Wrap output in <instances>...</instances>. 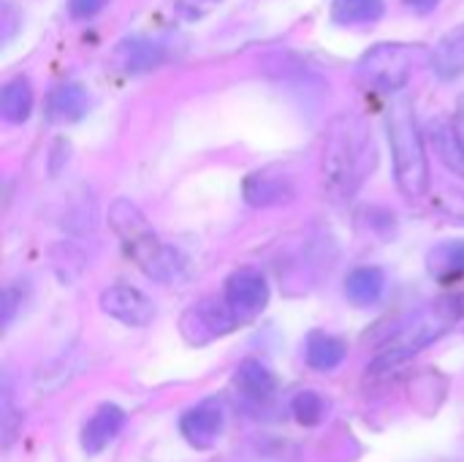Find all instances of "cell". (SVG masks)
I'll return each mask as SVG.
<instances>
[{"instance_id": "cell-13", "label": "cell", "mask_w": 464, "mask_h": 462, "mask_svg": "<svg viewBox=\"0 0 464 462\" xmlns=\"http://www.w3.org/2000/svg\"><path fill=\"white\" fill-rule=\"evenodd\" d=\"M166 60V46L158 38L130 35L117 46V63L125 74H147Z\"/></svg>"}, {"instance_id": "cell-1", "label": "cell", "mask_w": 464, "mask_h": 462, "mask_svg": "<svg viewBox=\"0 0 464 462\" xmlns=\"http://www.w3.org/2000/svg\"><path fill=\"white\" fill-rule=\"evenodd\" d=\"M375 163H378V150L367 123L356 114L334 117L326 131L324 155H321L326 193L334 202L353 199L356 191L370 177V172L375 169Z\"/></svg>"}, {"instance_id": "cell-26", "label": "cell", "mask_w": 464, "mask_h": 462, "mask_svg": "<svg viewBox=\"0 0 464 462\" xmlns=\"http://www.w3.org/2000/svg\"><path fill=\"white\" fill-rule=\"evenodd\" d=\"M16 14H14V5L11 3H3V44L11 41L14 30H16Z\"/></svg>"}, {"instance_id": "cell-8", "label": "cell", "mask_w": 464, "mask_h": 462, "mask_svg": "<svg viewBox=\"0 0 464 462\" xmlns=\"http://www.w3.org/2000/svg\"><path fill=\"white\" fill-rule=\"evenodd\" d=\"M226 425V414H223V403L209 398L193 408H188L179 419V433L182 438L196 447V449H212L215 441L220 438Z\"/></svg>"}, {"instance_id": "cell-23", "label": "cell", "mask_w": 464, "mask_h": 462, "mask_svg": "<svg viewBox=\"0 0 464 462\" xmlns=\"http://www.w3.org/2000/svg\"><path fill=\"white\" fill-rule=\"evenodd\" d=\"M435 207L440 212H446L449 218L464 223V193L462 191H443L440 196H435Z\"/></svg>"}, {"instance_id": "cell-10", "label": "cell", "mask_w": 464, "mask_h": 462, "mask_svg": "<svg viewBox=\"0 0 464 462\" xmlns=\"http://www.w3.org/2000/svg\"><path fill=\"white\" fill-rule=\"evenodd\" d=\"M242 193L250 207H280L294 202L296 188L288 174H280L275 169H261L245 177Z\"/></svg>"}, {"instance_id": "cell-5", "label": "cell", "mask_w": 464, "mask_h": 462, "mask_svg": "<svg viewBox=\"0 0 464 462\" xmlns=\"http://www.w3.org/2000/svg\"><path fill=\"white\" fill-rule=\"evenodd\" d=\"M421 57L424 49L413 44H397V41L375 44L356 63V82L367 93H378V95L402 93Z\"/></svg>"}, {"instance_id": "cell-21", "label": "cell", "mask_w": 464, "mask_h": 462, "mask_svg": "<svg viewBox=\"0 0 464 462\" xmlns=\"http://www.w3.org/2000/svg\"><path fill=\"white\" fill-rule=\"evenodd\" d=\"M383 0H334L332 19L337 25H372L383 16Z\"/></svg>"}, {"instance_id": "cell-6", "label": "cell", "mask_w": 464, "mask_h": 462, "mask_svg": "<svg viewBox=\"0 0 464 462\" xmlns=\"http://www.w3.org/2000/svg\"><path fill=\"white\" fill-rule=\"evenodd\" d=\"M226 302L239 321L256 319L269 305V280L256 267H242L226 280Z\"/></svg>"}, {"instance_id": "cell-20", "label": "cell", "mask_w": 464, "mask_h": 462, "mask_svg": "<svg viewBox=\"0 0 464 462\" xmlns=\"http://www.w3.org/2000/svg\"><path fill=\"white\" fill-rule=\"evenodd\" d=\"M304 357H307V365L313 370L329 373V370H334V368H340L345 362L348 346H345L343 338H334V335H326V332H313L307 338Z\"/></svg>"}, {"instance_id": "cell-22", "label": "cell", "mask_w": 464, "mask_h": 462, "mask_svg": "<svg viewBox=\"0 0 464 462\" xmlns=\"http://www.w3.org/2000/svg\"><path fill=\"white\" fill-rule=\"evenodd\" d=\"M291 411H294V417H296L299 425L315 428L326 417V400L318 392H299L294 398V403H291Z\"/></svg>"}, {"instance_id": "cell-2", "label": "cell", "mask_w": 464, "mask_h": 462, "mask_svg": "<svg viewBox=\"0 0 464 462\" xmlns=\"http://www.w3.org/2000/svg\"><path fill=\"white\" fill-rule=\"evenodd\" d=\"M464 319V294H451V297H440L424 308H419L416 313H411L386 340V346L381 349V354L372 362L375 373L392 370L405 365L411 357L421 354L427 346H432L435 340H440L443 335H449L459 321Z\"/></svg>"}, {"instance_id": "cell-28", "label": "cell", "mask_w": 464, "mask_h": 462, "mask_svg": "<svg viewBox=\"0 0 464 462\" xmlns=\"http://www.w3.org/2000/svg\"><path fill=\"white\" fill-rule=\"evenodd\" d=\"M454 123H457V128L462 131L464 136V95H459V101H457V117H454Z\"/></svg>"}, {"instance_id": "cell-15", "label": "cell", "mask_w": 464, "mask_h": 462, "mask_svg": "<svg viewBox=\"0 0 464 462\" xmlns=\"http://www.w3.org/2000/svg\"><path fill=\"white\" fill-rule=\"evenodd\" d=\"M90 106L87 90L76 82H65L60 87H54L46 98V117L52 123H76L84 117Z\"/></svg>"}, {"instance_id": "cell-3", "label": "cell", "mask_w": 464, "mask_h": 462, "mask_svg": "<svg viewBox=\"0 0 464 462\" xmlns=\"http://www.w3.org/2000/svg\"><path fill=\"white\" fill-rule=\"evenodd\" d=\"M109 226L120 237L125 253L147 278L158 283H174L185 275V259L155 234V229L133 202L117 199L109 207Z\"/></svg>"}, {"instance_id": "cell-4", "label": "cell", "mask_w": 464, "mask_h": 462, "mask_svg": "<svg viewBox=\"0 0 464 462\" xmlns=\"http://www.w3.org/2000/svg\"><path fill=\"white\" fill-rule=\"evenodd\" d=\"M386 131L400 191L408 199H421L430 191V161L416 125L413 101L405 93H394V101L386 114Z\"/></svg>"}, {"instance_id": "cell-19", "label": "cell", "mask_w": 464, "mask_h": 462, "mask_svg": "<svg viewBox=\"0 0 464 462\" xmlns=\"http://www.w3.org/2000/svg\"><path fill=\"white\" fill-rule=\"evenodd\" d=\"M427 270L440 283L464 278V240H446L427 253Z\"/></svg>"}, {"instance_id": "cell-11", "label": "cell", "mask_w": 464, "mask_h": 462, "mask_svg": "<svg viewBox=\"0 0 464 462\" xmlns=\"http://www.w3.org/2000/svg\"><path fill=\"white\" fill-rule=\"evenodd\" d=\"M125 411L114 403H103L87 422H84V430H82V449L87 455H98L103 452L125 428Z\"/></svg>"}, {"instance_id": "cell-18", "label": "cell", "mask_w": 464, "mask_h": 462, "mask_svg": "<svg viewBox=\"0 0 464 462\" xmlns=\"http://www.w3.org/2000/svg\"><path fill=\"white\" fill-rule=\"evenodd\" d=\"M33 84L27 76H11L5 84H3V93H0V114L5 123L11 125H22L30 114H33Z\"/></svg>"}, {"instance_id": "cell-7", "label": "cell", "mask_w": 464, "mask_h": 462, "mask_svg": "<svg viewBox=\"0 0 464 462\" xmlns=\"http://www.w3.org/2000/svg\"><path fill=\"white\" fill-rule=\"evenodd\" d=\"M237 324H242L234 310L228 308L226 297L218 300V297H209V300H201L198 305H193L185 319H182V332L188 340L193 343H207L212 338H220L226 332H231Z\"/></svg>"}, {"instance_id": "cell-9", "label": "cell", "mask_w": 464, "mask_h": 462, "mask_svg": "<svg viewBox=\"0 0 464 462\" xmlns=\"http://www.w3.org/2000/svg\"><path fill=\"white\" fill-rule=\"evenodd\" d=\"M101 310L128 327H147L155 319L152 300L133 286H109L101 294Z\"/></svg>"}, {"instance_id": "cell-12", "label": "cell", "mask_w": 464, "mask_h": 462, "mask_svg": "<svg viewBox=\"0 0 464 462\" xmlns=\"http://www.w3.org/2000/svg\"><path fill=\"white\" fill-rule=\"evenodd\" d=\"M234 389L247 406H264L272 400V395L277 389V378L264 362L245 359L234 373Z\"/></svg>"}, {"instance_id": "cell-14", "label": "cell", "mask_w": 464, "mask_h": 462, "mask_svg": "<svg viewBox=\"0 0 464 462\" xmlns=\"http://www.w3.org/2000/svg\"><path fill=\"white\" fill-rule=\"evenodd\" d=\"M430 133V142L438 152V158L443 161V166L457 174L459 180H464V136L462 131L457 128V123L446 120V117H438L430 123L427 128Z\"/></svg>"}, {"instance_id": "cell-24", "label": "cell", "mask_w": 464, "mask_h": 462, "mask_svg": "<svg viewBox=\"0 0 464 462\" xmlns=\"http://www.w3.org/2000/svg\"><path fill=\"white\" fill-rule=\"evenodd\" d=\"M103 5H106V0H68V11H71L76 19L95 16Z\"/></svg>"}, {"instance_id": "cell-17", "label": "cell", "mask_w": 464, "mask_h": 462, "mask_svg": "<svg viewBox=\"0 0 464 462\" xmlns=\"http://www.w3.org/2000/svg\"><path fill=\"white\" fill-rule=\"evenodd\" d=\"M386 291V272L381 267H356L345 278V297L356 308L375 305Z\"/></svg>"}, {"instance_id": "cell-27", "label": "cell", "mask_w": 464, "mask_h": 462, "mask_svg": "<svg viewBox=\"0 0 464 462\" xmlns=\"http://www.w3.org/2000/svg\"><path fill=\"white\" fill-rule=\"evenodd\" d=\"M402 3L416 14H432L440 5V0H402Z\"/></svg>"}, {"instance_id": "cell-16", "label": "cell", "mask_w": 464, "mask_h": 462, "mask_svg": "<svg viewBox=\"0 0 464 462\" xmlns=\"http://www.w3.org/2000/svg\"><path fill=\"white\" fill-rule=\"evenodd\" d=\"M430 65H432V71H435L440 79H446V82H451V79L462 76L464 74V25L454 27V30H449V33L435 44V49H432V54H430Z\"/></svg>"}, {"instance_id": "cell-25", "label": "cell", "mask_w": 464, "mask_h": 462, "mask_svg": "<svg viewBox=\"0 0 464 462\" xmlns=\"http://www.w3.org/2000/svg\"><path fill=\"white\" fill-rule=\"evenodd\" d=\"M16 305H19V300H16V289H14V286H8V289L3 291V324H5V327L11 324V319H14V313H16Z\"/></svg>"}]
</instances>
